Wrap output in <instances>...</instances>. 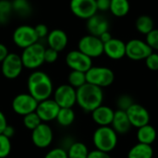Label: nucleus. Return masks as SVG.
<instances>
[{
    "label": "nucleus",
    "instance_id": "obj_36",
    "mask_svg": "<svg viewBox=\"0 0 158 158\" xmlns=\"http://www.w3.org/2000/svg\"><path fill=\"white\" fill-rule=\"evenodd\" d=\"M44 158H69L68 157V152L62 148H54L51 151H49Z\"/></svg>",
    "mask_w": 158,
    "mask_h": 158
},
{
    "label": "nucleus",
    "instance_id": "obj_11",
    "mask_svg": "<svg viewBox=\"0 0 158 158\" xmlns=\"http://www.w3.org/2000/svg\"><path fill=\"white\" fill-rule=\"evenodd\" d=\"M69 8L74 16L86 20L98 11L96 0H70Z\"/></svg>",
    "mask_w": 158,
    "mask_h": 158
},
{
    "label": "nucleus",
    "instance_id": "obj_23",
    "mask_svg": "<svg viewBox=\"0 0 158 158\" xmlns=\"http://www.w3.org/2000/svg\"><path fill=\"white\" fill-rule=\"evenodd\" d=\"M153 156L154 149L152 145L138 143L130 149L127 158H153Z\"/></svg>",
    "mask_w": 158,
    "mask_h": 158
},
{
    "label": "nucleus",
    "instance_id": "obj_40",
    "mask_svg": "<svg viewBox=\"0 0 158 158\" xmlns=\"http://www.w3.org/2000/svg\"><path fill=\"white\" fill-rule=\"evenodd\" d=\"M97 10L106 11L109 10L110 7V0H96Z\"/></svg>",
    "mask_w": 158,
    "mask_h": 158
},
{
    "label": "nucleus",
    "instance_id": "obj_35",
    "mask_svg": "<svg viewBox=\"0 0 158 158\" xmlns=\"http://www.w3.org/2000/svg\"><path fill=\"white\" fill-rule=\"evenodd\" d=\"M146 67L152 71L158 70V54L157 53H151L145 59Z\"/></svg>",
    "mask_w": 158,
    "mask_h": 158
},
{
    "label": "nucleus",
    "instance_id": "obj_34",
    "mask_svg": "<svg viewBox=\"0 0 158 158\" xmlns=\"http://www.w3.org/2000/svg\"><path fill=\"white\" fill-rule=\"evenodd\" d=\"M132 104H134L131 96L128 95V94H122L118 97V102H117V105H118V109L120 110H124L126 111Z\"/></svg>",
    "mask_w": 158,
    "mask_h": 158
},
{
    "label": "nucleus",
    "instance_id": "obj_13",
    "mask_svg": "<svg viewBox=\"0 0 158 158\" xmlns=\"http://www.w3.org/2000/svg\"><path fill=\"white\" fill-rule=\"evenodd\" d=\"M37 106L38 102L30 94H19L16 95L11 104L13 111L22 117L34 112Z\"/></svg>",
    "mask_w": 158,
    "mask_h": 158
},
{
    "label": "nucleus",
    "instance_id": "obj_6",
    "mask_svg": "<svg viewBox=\"0 0 158 158\" xmlns=\"http://www.w3.org/2000/svg\"><path fill=\"white\" fill-rule=\"evenodd\" d=\"M12 40L18 47L25 49L37 43L39 38L35 32L34 27L30 25H20L13 31Z\"/></svg>",
    "mask_w": 158,
    "mask_h": 158
},
{
    "label": "nucleus",
    "instance_id": "obj_27",
    "mask_svg": "<svg viewBox=\"0 0 158 158\" xmlns=\"http://www.w3.org/2000/svg\"><path fill=\"white\" fill-rule=\"evenodd\" d=\"M136 29L142 34L147 35L152 30H154V20L148 15H141L137 18L135 22Z\"/></svg>",
    "mask_w": 158,
    "mask_h": 158
},
{
    "label": "nucleus",
    "instance_id": "obj_38",
    "mask_svg": "<svg viewBox=\"0 0 158 158\" xmlns=\"http://www.w3.org/2000/svg\"><path fill=\"white\" fill-rule=\"evenodd\" d=\"M34 30H35V32L38 36L39 39H42V38H46L48 33H49V31H48V28L45 24H43V23H40V24H37L35 27H34Z\"/></svg>",
    "mask_w": 158,
    "mask_h": 158
},
{
    "label": "nucleus",
    "instance_id": "obj_4",
    "mask_svg": "<svg viewBox=\"0 0 158 158\" xmlns=\"http://www.w3.org/2000/svg\"><path fill=\"white\" fill-rule=\"evenodd\" d=\"M44 51L45 47L38 42L23 49L20 55L23 67L29 69L40 68L44 63Z\"/></svg>",
    "mask_w": 158,
    "mask_h": 158
},
{
    "label": "nucleus",
    "instance_id": "obj_16",
    "mask_svg": "<svg viewBox=\"0 0 158 158\" xmlns=\"http://www.w3.org/2000/svg\"><path fill=\"white\" fill-rule=\"evenodd\" d=\"M60 106L56 103L54 99H46L41 102H38L37 108L35 112L39 116L42 121L48 122L56 118V116L59 112Z\"/></svg>",
    "mask_w": 158,
    "mask_h": 158
},
{
    "label": "nucleus",
    "instance_id": "obj_20",
    "mask_svg": "<svg viewBox=\"0 0 158 158\" xmlns=\"http://www.w3.org/2000/svg\"><path fill=\"white\" fill-rule=\"evenodd\" d=\"M91 113H92L93 120L99 127H105V126L111 125L115 111L111 107L102 105Z\"/></svg>",
    "mask_w": 158,
    "mask_h": 158
},
{
    "label": "nucleus",
    "instance_id": "obj_9",
    "mask_svg": "<svg viewBox=\"0 0 158 158\" xmlns=\"http://www.w3.org/2000/svg\"><path fill=\"white\" fill-rule=\"evenodd\" d=\"M151 53H153L152 48L143 40L132 39L126 43V56L131 60H145Z\"/></svg>",
    "mask_w": 158,
    "mask_h": 158
},
{
    "label": "nucleus",
    "instance_id": "obj_14",
    "mask_svg": "<svg viewBox=\"0 0 158 158\" xmlns=\"http://www.w3.org/2000/svg\"><path fill=\"white\" fill-rule=\"evenodd\" d=\"M127 116L132 127L134 128H141L149 124L150 122V114L148 110L140 104H132L127 110Z\"/></svg>",
    "mask_w": 158,
    "mask_h": 158
},
{
    "label": "nucleus",
    "instance_id": "obj_22",
    "mask_svg": "<svg viewBox=\"0 0 158 158\" xmlns=\"http://www.w3.org/2000/svg\"><path fill=\"white\" fill-rule=\"evenodd\" d=\"M157 132L155 127L150 124L143 126L137 131V139L140 143H144L148 145H152L156 140Z\"/></svg>",
    "mask_w": 158,
    "mask_h": 158
},
{
    "label": "nucleus",
    "instance_id": "obj_33",
    "mask_svg": "<svg viewBox=\"0 0 158 158\" xmlns=\"http://www.w3.org/2000/svg\"><path fill=\"white\" fill-rule=\"evenodd\" d=\"M145 42L152 48V50L158 51V29L152 30L147 35Z\"/></svg>",
    "mask_w": 158,
    "mask_h": 158
},
{
    "label": "nucleus",
    "instance_id": "obj_24",
    "mask_svg": "<svg viewBox=\"0 0 158 158\" xmlns=\"http://www.w3.org/2000/svg\"><path fill=\"white\" fill-rule=\"evenodd\" d=\"M131 6L129 0H110L109 10L118 18H122L128 15Z\"/></svg>",
    "mask_w": 158,
    "mask_h": 158
},
{
    "label": "nucleus",
    "instance_id": "obj_32",
    "mask_svg": "<svg viewBox=\"0 0 158 158\" xmlns=\"http://www.w3.org/2000/svg\"><path fill=\"white\" fill-rule=\"evenodd\" d=\"M11 152L10 139L0 134V158H6Z\"/></svg>",
    "mask_w": 158,
    "mask_h": 158
},
{
    "label": "nucleus",
    "instance_id": "obj_42",
    "mask_svg": "<svg viewBox=\"0 0 158 158\" xmlns=\"http://www.w3.org/2000/svg\"><path fill=\"white\" fill-rule=\"evenodd\" d=\"M2 134H4L6 137H7L9 139L12 138L14 136V134H15V129H14V127H12L11 125H8L7 124V126L5 128V130H4V131H3Z\"/></svg>",
    "mask_w": 158,
    "mask_h": 158
},
{
    "label": "nucleus",
    "instance_id": "obj_43",
    "mask_svg": "<svg viewBox=\"0 0 158 158\" xmlns=\"http://www.w3.org/2000/svg\"><path fill=\"white\" fill-rule=\"evenodd\" d=\"M7 126V120H6V118L5 116V114L0 111V134L3 133L5 128Z\"/></svg>",
    "mask_w": 158,
    "mask_h": 158
},
{
    "label": "nucleus",
    "instance_id": "obj_28",
    "mask_svg": "<svg viewBox=\"0 0 158 158\" xmlns=\"http://www.w3.org/2000/svg\"><path fill=\"white\" fill-rule=\"evenodd\" d=\"M67 152L69 158H87L89 154L87 146L80 142L72 143Z\"/></svg>",
    "mask_w": 158,
    "mask_h": 158
},
{
    "label": "nucleus",
    "instance_id": "obj_41",
    "mask_svg": "<svg viewBox=\"0 0 158 158\" xmlns=\"http://www.w3.org/2000/svg\"><path fill=\"white\" fill-rule=\"evenodd\" d=\"M8 54H9L8 48L4 44L0 43V63L4 61V59L7 56Z\"/></svg>",
    "mask_w": 158,
    "mask_h": 158
},
{
    "label": "nucleus",
    "instance_id": "obj_17",
    "mask_svg": "<svg viewBox=\"0 0 158 158\" xmlns=\"http://www.w3.org/2000/svg\"><path fill=\"white\" fill-rule=\"evenodd\" d=\"M104 54L113 60H119L126 56V44L122 40L112 38L104 44Z\"/></svg>",
    "mask_w": 158,
    "mask_h": 158
},
{
    "label": "nucleus",
    "instance_id": "obj_19",
    "mask_svg": "<svg viewBox=\"0 0 158 158\" xmlns=\"http://www.w3.org/2000/svg\"><path fill=\"white\" fill-rule=\"evenodd\" d=\"M47 44L48 46L58 53L63 51L69 43V37L68 34L61 29H55L49 31L47 37Z\"/></svg>",
    "mask_w": 158,
    "mask_h": 158
},
{
    "label": "nucleus",
    "instance_id": "obj_12",
    "mask_svg": "<svg viewBox=\"0 0 158 158\" xmlns=\"http://www.w3.org/2000/svg\"><path fill=\"white\" fill-rule=\"evenodd\" d=\"M53 99L60 107L72 108L74 105L77 104L76 89L69 84H62L54 92Z\"/></svg>",
    "mask_w": 158,
    "mask_h": 158
},
{
    "label": "nucleus",
    "instance_id": "obj_39",
    "mask_svg": "<svg viewBox=\"0 0 158 158\" xmlns=\"http://www.w3.org/2000/svg\"><path fill=\"white\" fill-rule=\"evenodd\" d=\"M87 158H112L110 156L109 153H106L103 151H99L97 149L89 152Z\"/></svg>",
    "mask_w": 158,
    "mask_h": 158
},
{
    "label": "nucleus",
    "instance_id": "obj_29",
    "mask_svg": "<svg viewBox=\"0 0 158 158\" xmlns=\"http://www.w3.org/2000/svg\"><path fill=\"white\" fill-rule=\"evenodd\" d=\"M68 81H69V84L73 88H75L76 90L87 82L85 72L77 71V70H71V72L69 74Z\"/></svg>",
    "mask_w": 158,
    "mask_h": 158
},
{
    "label": "nucleus",
    "instance_id": "obj_30",
    "mask_svg": "<svg viewBox=\"0 0 158 158\" xmlns=\"http://www.w3.org/2000/svg\"><path fill=\"white\" fill-rule=\"evenodd\" d=\"M13 12L12 4L9 0H0V24H6Z\"/></svg>",
    "mask_w": 158,
    "mask_h": 158
},
{
    "label": "nucleus",
    "instance_id": "obj_7",
    "mask_svg": "<svg viewBox=\"0 0 158 158\" xmlns=\"http://www.w3.org/2000/svg\"><path fill=\"white\" fill-rule=\"evenodd\" d=\"M78 50L89 57L94 58L104 54V44L99 37L88 34L80 39L78 43Z\"/></svg>",
    "mask_w": 158,
    "mask_h": 158
},
{
    "label": "nucleus",
    "instance_id": "obj_8",
    "mask_svg": "<svg viewBox=\"0 0 158 158\" xmlns=\"http://www.w3.org/2000/svg\"><path fill=\"white\" fill-rule=\"evenodd\" d=\"M23 68L20 56L15 53H9L1 63L2 74L8 80L17 79L22 72Z\"/></svg>",
    "mask_w": 158,
    "mask_h": 158
},
{
    "label": "nucleus",
    "instance_id": "obj_3",
    "mask_svg": "<svg viewBox=\"0 0 158 158\" xmlns=\"http://www.w3.org/2000/svg\"><path fill=\"white\" fill-rule=\"evenodd\" d=\"M95 148L106 153L112 152L118 144V133L110 126L99 127L93 135Z\"/></svg>",
    "mask_w": 158,
    "mask_h": 158
},
{
    "label": "nucleus",
    "instance_id": "obj_37",
    "mask_svg": "<svg viewBox=\"0 0 158 158\" xmlns=\"http://www.w3.org/2000/svg\"><path fill=\"white\" fill-rule=\"evenodd\" d=\"M58 58V52L48 47V48H45V51H44V62L46 63H49V64H52V63H55Z\"/></svg>",
    "mask_w": 158,
    "mask_h": 158
},
{
    "label": "nucleus",
    "instance_id": "obj_21",
    "mask_svg": "<svg viewBox=\"0 0 158 158\" xmlns=\"http://www.w3.org/2000/svg\"><path fill=\"white\" fill-rule=\"evenodd\" d=\"M112 129L118 134H126L131 130V124L129 120L126 111L118 109L115 111L113 121L111 123Z\"/></svg>",
    "mask_w": 158,
    "mask_h": 158
},
{
    "label": "nucleus",
    "instance_id": "obj_44",
    "mask_svg": "<svg viewBox=\"0 0 158 158\" xmlns=\"http://www.w3.org/2000/svg\"><path fill=\"white\" fill-rule=\"evenodd\" d=\"M99 38H100V40L102 41V43H103V44H105V43H106V42L110 41L113 37H112L111 33L109 32V31H106V32L102 33V34L99 36Z\"/></svg>",
    "mask_w": 158,
    "mask_h": 158
},
{
    "label": "nucleus",
    "instance_id": "obj_25",
    "mask_svg": "<svg viewBox=\"0 0 158 158\" xmlns=\"http://www.w3.org/2000/svg\"><path fill=\"white\" fill-rule=\"evenodd\" d=\"M12 9L21 18L29 17L32 12V7L29 0H12Z\"/></svg>",
    "mask_w": 158,
    "mask_h": 158
},
{
    "label": "nucleus",
    "instance_id": "obj_10",
    "mask_svg": "<svg viewBox=\"0 0 158 158\" xmlns=\"http://www.w3.org/2000/svg\"><path fill=\"white\" fill-rule=\"evenodd\" d=\"M66 64L71 70L87 72L93 67L92 58L81 52L80 50H72L66 56Z\"/></svg>",
    "mask_w": 158,
    "mask_h": 158
},
{
    "label": "nucleus",
    "instance_id": "obj_26",
    "mask_svg": "<svg viewBox=\"0 0 158 158\" xmlns=\"http://www.w3.org/2000/svg\"><path fill=\"white\" fill-rule=\"evenodd\" d=\"M56 120L63 127L70 126L75 120V112L69 107H60Z\"/></svg>",
    "mask_w": 158,
    "mask_h": 158
},
{
    "label": "nucleus",
    "instance_id": "obj_45",
    "mask_svg": "<svg viewBox=\"0 0 158 158\" xmlns=\"http://www.w3.org/2000/svg\"><path fill=\"white\" fill-rule=\"evenodd\" d=\"M157 87H158V81H157Z\"/></svg>",
    "mask_w": 158,
    "mask_h": 158
},
{
    "label": "nucleus",
    "instance_id": "obj_31",
    "mask_svg": "<svg viewBox=\"0 0 158 158\" xmlns=\"http://www.w3.org/2000/svg\"><path fill=\"white\" fill-rule=\"evenodd\" d=\"M43 121L41 120V118H39V116L37 115V113L35 111L23 116V124H24L25 128L30 131H33Z\"/></svg>",
    "mask_w": 158,
    "mask_h": 158
},
{
    "label": "nucleus",
    "instance_id": "obj_2",
    "mask_svg": "<svg viewBox=\"0 0 158 158\" xmlns=\"http://www.w3.org/2000/svg\"><path fill=\"white\" fill-rule=\"evenodd\" d=\"M77 104L86 112H93L103 105L104 93L102 88L86 82L76 90Z\"/></svg>",
    "mask_w": 158,
    "mask_h": 158
},
{
    "label": "nucleus",
    "instance_id": "obj_15",
    "mask_svg": "<svg viewBox=\"0 0 158 158\" xmlns=\"http://www.w3.org/2000/svg\"><path fill=\"white\" fill-rule=\"evenodd\" d=\"M54 134L51 127L46 123H41L37 128L31 131L32 143L38 148H46L53 142Z\"/></svg>",
    "mask_w": 158,
    "mask_h": 158
},
{
    "label": "nucleus",
    "instance_id": "obj_1",
    "mask_svg": "<svg viewBox=\"0 0 158 158\" xmlns=\"http://www.w3.org/2000/svg\"><path fill=\"white\" fill-rule=\"evenodd\" d=\"M27 87L29 94L37 102L49 99L54 93L51 78L41 70H35L30 74L27 81Z\"/></svg>",
    "mask_w": 158,
    "mask_h": 158
},
{
    "label": "nucleus",
    "instance_id": "obj_18",
    "mask_svg": "<svg viewBox=\"0 0 158 158\" xmlns=\"http://www.w3.org/2000/svg\"><path fill=\"white\" fill-rule=\"evenodd\" d=\"M86 28L89 34L99 37L102 33L108 31L109 22L104 16L95 14L87 19Z\"/></svg>",
    "mask_w": 158,
    "mask_h": 158
},
{
    "label": "nucleus",
    "instance_id": "obj_5",
    "mask_svg": "<svg viewBox=\"0 0 158 158\" xmlns=\"http://www.w3.org/2000/svg\"><path fill=\"white\" fill-rule=\"evenodd\" d=\"M86 81L100 88L110 86L115 81V74L112 69L106 67H92L87 72Z\"/></svg>",
    "mask_w": 158,
    "mask_h": 158
}]
</instances>
